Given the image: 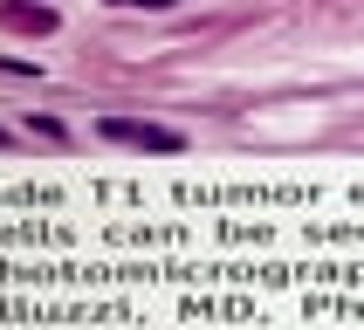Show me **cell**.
Segmentation results:
<instances>
[{
	"mask_svg": "<svg viewBox=\"0 0 364 330\" xmlns=\"http://www.w3.org/2000/svg\"><path fill=\"white\" fill-rule=\"evenodd\" d=\"M103 138H117V144H138V151H179V131H165V124H144V117H103L97 124Z\"/></svg>",
	"mask_w": 364,
	"mask_h": 330,
	"instance_id": "6da1fadb",
	"label": "cell"
},
{
	"mask_svg": "<svg viewBox=\"0 0 364 330\" xmlns=\"http://www.w3.org/2000/svg\"><path fill=\"white\" fill-rule=\"evenodd\" d=\"M0 21H7V28H55L48 7H0Z\"/></svg>",
	"mask_w": 364,
	"mask_h": 330,
	"instance_id": "7a4b0ae2",
	"label": "cell"
},
{
	"mask_svg": "<svg viewBox=\"0 0 364 330\" xmlns=\"http://www.w3.org/2000/svg\"><path fill=\"white\" fill-rule=\"evenodd\" d=\"M110 7H144V14H165V7H179V0H110Z\"/></svg>",
	"mask_w": 364,
	"mask_h": 330,
	"instance_id": "3957f363",
	"label": "cell"
}]
</instances>
